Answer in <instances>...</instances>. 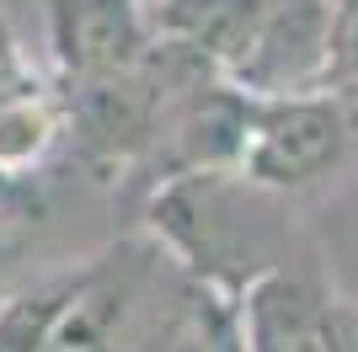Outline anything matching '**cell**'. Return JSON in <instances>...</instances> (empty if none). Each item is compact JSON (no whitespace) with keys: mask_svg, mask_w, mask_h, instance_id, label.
Wrapping results in <instances>:
<instances>
[{"mask_svg":"<svg viewBox=\"0 0 358 352\" xmlns=\"http://www.w3.org/2000/svg\"><path fill=\"white\" fill-rule=\"evenodd\" d=\"M273 187L252 182L241 166H198L155 187L150 224L187 278L241 293L257 272L284 262V235L262 203Z\"/></svg>","mask_w":358,"mask_h":352,"instance_id":"6da1fadb","label":"cell"},{"mask_svg":"<svg viewBox=\"0 0 358 352\" xmlns=\"http://www.w3.org/2000/svg\"><path fill=\"white\" fill-rule=\"evenodd\" d=\"M358 145V96L348 91H299V96H252L241 171L273 192L321 182Z\"/></svg>","mask_w":358,"mask_h":352,"instance_id":"7a4b0ae2","label":"cell"},{"mask_svg":"<svg viewBox=\"0 0 358 352\" xmlns=\"http://www.w3.org/2000/svg\"><path fill=\"white\" fill-rule=\"evenodd\" d=\"M337 16H343L337 0H262L252 38L224 80H236L246 96L321 91L337 54Z\"/></svg>","mask_w":358,"mask_h":352,"instance_id":"3957f363","label":"cell"},{"mask_svg":"<svg viewBox=\"0 0 358 352\" xmlns=\"http://www.w3.org/2000/svg\"><path fill=\"white\" fill-rule=\"evenodd\" d=\"M43 32L75 86L134 70L155 48L139 0H48Z\"/></svg>","mask_w":358,"mask_h":352,"instance_id":"277c9868","label":"cell"},{"mask_svg":"<svg viewBox=\"0 0 358 352\" xmlns=\"http://www.w3.org/2000/svg\"><path fill=\"white\" fill-rule=\"evenodd\" d=\"M241 299L246 352H331L337 342V299L305 267H268L257 272Z\"/></svg>","mask_w":358,"mask_h":352,"instance_id":"5b68a950","label":"cell"},{"mask_svg":"<svg viewBox=\"0 0 358 352\" xmlns=\"http://www.w3.org/2000/svg\"><path fill=\"white\" fill-rule=\"evenodd\" d=\"M139 6H145L150 38L161 48H177V54L230 75V64L252 38L262 0H139Z\"/></svg>","mask_w":358,"mask_h":352,"instance_id":"8992f818","label":"cell"},{"mask_svg":"<svg viewBox=\"0 0 358 352\" xmlns=\"http://www.w3.org/2000/svg\"><path fill=\"white\" fill-rule=\"evenodd\" d=\"M139 352H246L241 331V299L203 278H187L177 305L150 325Z\"/></svg>","mask_w":358,"mask_h":352,"instance_id":"52a82bcc","label":"cell"},{"mask_svg":"<svg viewBox=\"0 0 358 352\" xmlns=\"http://www.w3.org/2000/svg\"><path fill=\"white\" fill-rule=\"evenodd\" d=\"M123 321H129V283L113 278L107 267H86V283L48 331L43 352H113Z\"/></svg>","mask_w":358,"mask_h":352,"instance_id":"ba28073f","label":"cell"},{"mask_svg":"<svg viewBox=\"0 0 358 352\" xmlns=\"http://www.w3.org/2000/svg\"><path fill=\"white\" fill-rule=\"evenodd\" d=\"M86 283V267L80 272H59V278H43L32 288L0 293V352H43L48 331L59 325V315L70 309V299Z\"/></svg>","mask_w":358,"mask_h":352,"instance_id":"9c48e42d","label":"cell"}]
</instances>
